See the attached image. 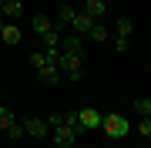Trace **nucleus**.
I'll list each match as a JSON object with an SVG mask.
<instances>
[{"instance_id":"obj_1","label":"nucleus","mask_w":151,"mask_h":148,"mask_svg":"<svg viewBox=\"0 0 151 148\" xmlns=\"http://www.w3.org/2000/svg\"><path fill=\"white\" fill-rule=\"evenodd\" d=\"M101 131L118 142V138H124V135L131 131V121L124 118V115H104V118H101Z\"/></svg>"},{"instance_id":"obj_2","label":"nucleus","mask_w":151,"mask_h":148,"mask_svg":"<svg viewBox=\"0 0 151 148\" xmlns=\"http://www.w3.org/2000/svg\"><path fill=\"white\" fill-rule=\"evenodd\" d=\"M57 67H60V71L70 77V81H77V84L84 81V57H77V54H64Z\"/></svg>"},{"instance_id":"obj_3","label":"nucleus","mask_w":151,"mask_h":148,"mask_svg":"<svg viewBox=\"0 0 151 148\" xmlns=\"http://www.w3.org/2000/svg\"><path fill=\"white\" fill-rule=\"evenodd\" d=\"M50 135H54V145H57V148H74L77 138H81V128L60 125V128H50Z\"/></svg>"},{"instance_id":"obj_4","label":"nucleus","mask_w":151,"mask_h":148,"mask_svg":"<svg viewBox=\"0 0 151 148\" xmlns=\"http://www.w3.org/2000/svg\"><path fill=\"white\" fill-rule=\"evenodd\" d=\"M101 118H104V115H101L97 108H81V111H77V128H81V135L101 128Z\"/></svg>"},{"instance_id":"obj_5","label":"nucleus","mask_w":151,"mask_h":148,"mask_svg":"<svg viewBox=\"0 0 151 148\" xmlns=\"http://www.w3.org/2000/svg\"><path fill=\"white\" fill-rule=\"evenodd\" d=\"M60 51H64V54H77V57H87V51H84V40H81V34H67V37L60 40Z\"/></svg>"},{"instance_id":"obj_6","label":"nucleus","mask_w":151,"mask_h":148,"mask_svg":"<svg viewBox=\"0 0 151 148\" xmlns=\"http://www.w3.org/2000/svg\"><path fill=\"white\" fill-rule=\"evenodd\" d=\"M94 17H87L84 10H74V20H70V30L74 34H91V27H94Z\"/></svg>"},{"instance_id":"obj_7","label":"nucleus","mask_w":151,"mask_h":148,"mask_svg":"<svg viewBox=\"0 0 151 148\" xmlns=\"http://www.w3.org/2000/svg\"><path fill=\"white\" fill-rule=\"evenodd\" d=\"M0 40L14 47V44H20V40H24V30L17 27V24H10V20H7V24H4V30H0Z\"/></svg>"},{"instance_id":"obj_8","label":"nucleus","mask_w":151,"mask_h":148,"mask_svg":"<svg viewBox=\"0 0 151 148\" xmlns=\"http://www.w3.org/2000/svg\"><path fill=\"white\" fill-rule=\"evenodd\" d=\"M0 17H4V20H17V17H24V4H20V0H4Z\"/></svg>"},{"instance_id":"obj_9","label":"nucleus","mask_w":151,"mask_h":148,"mask_svg":"<svg viewBox=\"0 0 151 148\" xmlns=\"http://www.w3.org/2000/svg\"><path fill=\"white\" fill-rule=\"evenodd\" d=\"M37 74H40V84H47V88H50V84H57L60 77H64V71H60L57 64H47V67H40Z\"/></svg>"},{"instance_id":"obj_10","label":"nucleus","mask_w":151,"mask_h":148,"mask_svg":"<svg viewBox=\"0 0 151 148\" xmlns=\"http://www.w3.org/2000/svg\"><path fill=\"white\" fill-rule=\"evenodd\" d=\"M81 10H84L87 17H94V20H101V17L108 14V4H104V0H84Z\"/></svg>"},{"instance_id":"obj_11","label":"nucleus","mask_w":151,"mask_h":148,"mask_svg":"<svg viewBox=\"0 0 151 148\" xmlns=\"http://www.w3.org/2000/svg\"><path fill=\"white\" fill-rule=\"evenodd\" d=\"M24 128H27V135H30V138H47V135H50L47 121H40V118H30V121H27Z\"/></svg>"},{"instance_id":"obj_12","label":"nucleus","mask_w":151,"mask_h":148,"mask_svg":"<svg viewBox=\"0 0 151 148\" xmlns=\"http://www.w3.org/2000/svg\"><path fill=\"white\" fill-rule=\"evenodd\" d=\"M30 27H34V34H37V37H44L47 30H54V20H50V17H44V14H37V17L30 20Z\"/></svg>"},{"instance_id":"obj_13","label":"nucleus","mask_w":151,"mask_h":148,"mask_svg":"<svg viewBox=\"0 0 151 148\" xmlns=\"http://www.w3.org/2000/svg\"><path fill=\"white\" fill-rule=\"evenodd\" d=\"M111 37H114V34L104 27V24H94V27H91V40H94V44H108Z\"/></svg>"},{"instance_id":"obj_14","label":"nucleus","mask_w":151,"mask_h":148,"mask_svg":"<svg viewBox=\"0 0 151 148\" xmlns=\"http://www.w3.org/2000/svg\"><path fill=\"white\" fill-rule=\"evenodd\" d=\"M44 51H54V47H60V40H64V37H60V30L54 27V30H47V34H44Z\"/></svg>"},{"instance_id":"obj_15","label":"nucleus","mask_w":151,"mask_h":148,"mask_svg":"<svg viewBox=\"0 0 151 148\" xmlns=\"http://www.w3.org/2000/svg\"><path fill=\"white\" fill-rule=\"evenodd\" d=\"M114 34H118V37H131V34H134V20H128V17H121V20L114 24Z\"/></svg>"},{"instance_id":"obj_16","label":"nucleus","mask_w":151,"mask_h":148,"mask_svg":"<svg viewBox=\"0 0 151 148\" xmlns=\"http://www.w3.org/2000/svg\"><path fill=\"white\" fill-rule=\"evenodd\" d=\"M14 121H17V118H14V111L7 108V104H0V131H7Z\"/></svg>"},{"instance_id":"obj_17","label":"nucleus","mask_w":151,"mask_h":148,"mask_svg":"<svg viewBox=\"0 0 151 148\" xmlns=\"http://www.w3.org/2000/svg\"><path fill=\"white\" fill-rule=\"evenodd\" d=\"M70 20H74V7H60V10H57V20H54V27H57V24L70 27Z\"/></svg>"},{"instance_id":"obj_18","label":"nucleus","mask_w":151,"mask_h":148,"mask_svg":"<svg viewBox=\"0 0 151 148\" xmlns=\"http://www.w3.org/2000/svg\"><path fill=\"white\" fill-rule=\"evenodd\" d=\"M47 64H50V61H47V51H34V54H30V67L40 71V67H47Z\"/></svg>"},{"instance_id":"obj_19","label":"nucleus","mask_w":151,"mask_h":148,"mask_svg":"<svg viewBox=\"0 0 151 148\" xmlns=\"http://www.w3.org/2000/svg\"><path fill=\"white\" fill-rule=\"evenodd\" d=\"M111 47L118 51V54H124V51L131 47V37H118V34H114V37H111Z\"/></svg>"},{"instance_id":"obj_20","label":"nucleus","mask_w":151,"mask_h":148,"mask_svg":"<svg viewBox=\"0 0 151 148\" xmlns=\"http://www.w3.org/2000/svg\"><path fill=\"white\" fill-rule=\"evenodd\" d=\"M134 111H138L141 118H148V115H151V98H138V101H134Z\"/></svg>"},{"instance_id":"obj_21","label":"nucleus","mask_w":151,"mask_h":148,"mask_svg":"<svg viewBox=\"0 0 151 148\" xmlns=\"http://www.w3.org/2000/svg\"><path fill=\"white\" fill-rule=\"evenodd\" d=\"M24 131H27V128H24V125H20V121H14V125H10V128H7V131H4V135H7V138H24Z\"/></svg>"},{"instance_id":"obj_22","label":"nucleus","mask_w":151,"mask_h":148,"mask_svg":"<svg viewBox=\"0 0 151 148\" xmlns=\"http://www.w3.org/2000/svg\"><path fill=\"white\" fill-rule=\"evenodd\" d=\"M64 125V115L60 111H50V118H47V128H60Z\"/></svg>"},{"instance_id":"obj_23","label":"nucleus","mask_w":151,"mask_h":148,"mask_svg":"<svg viewBox=\"0 0 151 148\" xmlns=\"http://www.w3.org/2000/svg\"><path fill=\"white\" fill-rule=\"evenodd\" d=\"M138 131H141V135H145L148 142H151V118H141V121H138Z\"/></svg>"},{"instance_id":"obj_24","label":"nucleus","mask_w":151,"mask_h":148,"mask_svg":"<svg viewBox=\"0 0 151 148\" xmlns=\"http://www.w3.org/2000/svg\"><path fill=\"white\" fill-rule=\"evenodd\" d=\"M64 125H74L77 128V111H67V115H64Z\"/></svg>"},{"instance_id":"obj_25","label":"nucleus","mask_w":151,"mask_h":148,"mask_svg":"<svg viewBox=\"0 0 151 148\" xmlns=\"http://www.w3.org/2000/svg\"><path fill=\"white\" fill-rule=\"evenodd\" d=\"M4 24H7V20H4V17H0V30H4Z\"/></svg>"},{"instance_id":"obj_26","label":"nucleus","mask_w":151,"mask_h":148,"mask_svg":"<svg viewBox=\"0 0 151 148\" xmlns=\"http://www.w3.org/2000/svg\"><path fill=\"white\" fill-rule=\"evenodd\" d=\"M108 148H114V145H108Z\"/></svg>"},{"instance_id":"obj_27","label":"nucleus","mask_w":151,"mask_h":148,"mask_svg":"<svg viewBox=\"0 0 151 148\" xmlns=\"http://www.w3.org/2000/svg\"><path fill=\"white\" fill-rule=\"evenodd\" d=\"M148 118H151V115H148Z\"/></svg>"}]
</instances>
